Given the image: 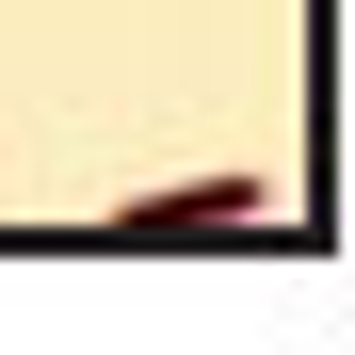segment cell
I'll use <instances>...</instances> for the list:
<instances>
[{"instance_id":"cell-1","label":"cell","mask_w":355,"mask_h":355,"mask_svg":"<svg viewBox=\"0 0 355 355\" xmlns=\"http://www.w3.org/2000/svg\"><path fill=\"white\" fill-rule=\"evenodd\" d=\"M113 226L130 243H243V226H275V194L259 178H178V194H130Z\"/></svg>"}]
</instances>
